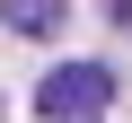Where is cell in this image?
<instances>
[{"mask_svg": "<svg viewBox=\"0 0 132 123\" xmlns=\"http://www.w3.org/2000/svg\"><path fill=\"white\" fill-rule=\"evenodd\" d=\"M114 88H123L114 61H53L44 88H35V114H44V123H97V114L114 106Z\"/></svg>", "mask_w": 132, "mask_h": 123, "instance_id": "6da1fadb", "label": "cell"}, {"mask_svg": "<svg viewBox=\"0 0 132 123\" xmlns=\"http://www.w3.org/2000/svg\"><path fill=\"white\" fill-rule=\"evenodd\" d=\"M0 18H9L18 35H53L62 18H71V0H0Z\"/></svg>", "mask_w": 132, "mask_h": 123, "instance_id": "7a4b0ae2", "label": "cell"}]
</instances>
